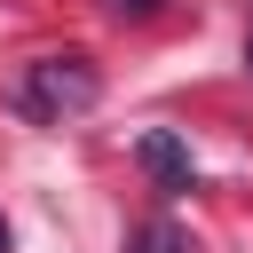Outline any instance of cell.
I'll return each instance as SVG.
<instances>
[{
	"mask_svg": "<svg viewBox=\"0 0 253 253\" xmlns=\"http://www.w3.org/2000/svg\"><path fill=\"white\" fill-rule=\"evenodd\" d=\"M111 8H119V16H150L158 0H111Z\"/></svg>",
	"mask_w": 253,
	"mask_h": 253,
	"instance_id": "cell-4",
	"label": "cell"
},
{
	"mask_svg": "<svg viewBox=\"0 0 253 253\" xmlns=\"http://www.w3.org/2000/svg\"><path fill=\"white\" fill-rule=\"evenodd\" d=\"M134 158H142V174H150V182H158L166 198H182V190L198 182V166H190V150H182V142H174L166 126H150V134L134 142Z\"/></svg>",
	"mask_w": 253,
	"mask_h": 253,
	"instance_id": "cell-2",
	"label": "cell"
},
{
	"mask_svg": "<svg viewBox=\"0 0 253 253\" xmlns=\"http://www.w3.org/2000/svg\"><path fill=\"white\" fill-rule=\"evenodd\" d=\"M95 95H103V79H95L87 55H40V63H24V87H16V103L32 119H47V126L95 111Z\"/></svg>",
	"mask_w": 253,
	"mask_h": 253,
	"instance_id": "cell-1",
	"label": "cell"
},
{
	"mask_svg": "<svg viewBox=\"0 0 253 253\" xmlns=\"http://www.w3.org/2000/svg\"><path fill=\"white\" fill-rule=\"evenodd\" d=\"M142 253H190V245H182L174 221H150V229H142Z\"/></svg>",
	"mask_w": 253,
	"mask_h": 253,
	"instance_id": "cell-3",
	"label": "cell"
},
{
	"mask_svg": "<svg viewBox=\"0 0 253 253\" xmlns=\"http://www.w3.org/2000/svg\"><path fill=\"white\" fill-rule=\"evenodd\" d=\"M0 253H8V221H0Z\"/></svg>",
	"mask_w": 253,
	"mask_h": 253,
	"instance_id": "cell-5",
	"label": "cell"
},
{
	"mask_svg": "<svg viewBox=\"0 0 253 253\" xmlns=\"http://www.w3.org/2000/svg\"><path fill=\"white\" fill-rule=\"evenodd\" d=\"M245 63H253V32H245Z\"/></svg>",
	"mask_w": 253,
	"mask_h": 253,
	"instance_id": "cell-6",
	"label": "cell"
}]
</instances>
